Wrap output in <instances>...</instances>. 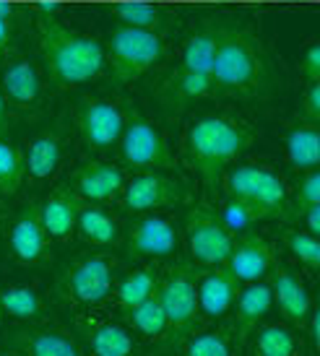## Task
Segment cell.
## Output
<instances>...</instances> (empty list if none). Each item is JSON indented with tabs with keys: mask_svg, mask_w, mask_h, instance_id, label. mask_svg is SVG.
Instances as JSON below:
<instances>
[{
	"mask_svg": "<svg viewBox=\"0 0 320 356\" xmlns=\"http://www.w3.org/2000/svg\"><path fill=\"white\" fill-rule=\"evenodd\" d=\"M227 200L248 211L253 224L289 216V185L279 172L260 161H234L221 175Z\"/></svg>",
	"mask_w": 320,
	"mask_h": 356,
	"instance_id": "277c9868",
	"label": "cell"
},
{
	"mask_svg": "<svg viewBox=\"0 0 320 356\" xmlns=\"http://www.w3.org/2000/svg\"><path fill=\"white\" fill-rule=\"evenodd\" d=\"M185 200V185L172 172H133L122 188L120 208L130 216L151 213V211H170Z\"/></svg>",
	"mask_w": 320,
	"mask_h": 356,
	"instance_id": "5bb4252c",
	"label": "cell"
},
{
	"mask_svg": "<svg viewBox=\"0 0 320 356\" xmlns=\"http://www.w3.org/2000/svg\"><path fill=\"white\" fill-rule=\"evenodd\" d=\"M8 122H10V104L6 102L3 91H0V133H8Z\"/></svg>",
	"mask_w": 320,
	"mask_h": 356,
	"instance_id": "60d3db41",
	"label": "cell"
},
{
	"mask_svg": "<svg viewBox=\"0 0 320 356\" xmlns=\"http://www.w3.org/2000/svg\"><path fill=\"white\" fill-rule=\"evenodd\" d=\"M8 250L10 257L21 266L37 268L50 257V237L45 232L40 216V203L31 200L10 218L8 227Z\"/></svg>",
	"mask_w": 320,
	"mask_h": 356,
	"instance_id": "2e32d148",
	"label": "cell"
},
{
	"mask_svg": "<svg viewBox=\"0 0 320 356\" xmlns=\"http://www.w3.org/2000/svg\"><path fill=\"white\" fill-rule=\"evenodd\" d=\"M242 284L232 276L224 266L203 268L195 278V291H198V317L200 325H216L224 323L230 315L234 299L240 294Z\"/></svg>",
	"mask_w": 320,
	"mask_h": 356,
	"instance_id": "d6986e66",
	"label": "cell"
},
{
	"mask_svg": "<svg viewBox=\"0 0 320 356\" xmlns=\"http://www.w3.org/2000/svg\"><path fill=\"white\" fill-rule=\"evenodd\" d=\"M118 154L122 167L133 172H172L177 167L164 133L133 107L125 112V128L118 140Z\"/></svg>",
	"mask_w": 320,
	"mask_h": 356,
	"instance_id": "8fae6325",
	"label": "cell"
},
{
	"mask_svg": "<svg viewBox=\"0 0 320 356\" xmlns=\"http://www.w3.org/2000/svg\"><path fill=\"white\" fill-rule=\"evenodd\" d=\"M34 10H37V16H58L63 10V6L58 0H40V3L34 6Z\"/></svg>",
	"mask_w": 320,
	"mask_h": 356,
	"instance_id": "f35d334b",
	"label": "cell"
},
{
	"mask_svg": "<svg viewBox=\"0 0 320 356\" xmlns=\"http://www.w3.org/2000/svg\"><path fill=\"white\" fill-rule=\"evenodd\" d=\"M76 234L83 245L97 250H112L122 245V229L120 218L112 213L104 203H79V216H76Z\"/></svg>",
	"mask_w": 320,
	"mask_h": 356,
	"instance_id": "cb8c5ba5",
	"label": "cell"
},
{
	"mask_svg": "<svg viewBox=\"0 0 320 356\" xmlns=\"http://www.w3.org/2000/svg\"><path fill=\"white\" fill-rule=\"evenodd\" d=\"M159 356H242V346L234 341L227 323H216L198 327L172 346H164Z\"/></svg>",
	"mask_w": 320,
	"mask_h": 356,
	"instance_id": "d4e9b609",
	"label": "cell"
},
{
	"mask_svg": "<svg viewBox=\"0 0 320 356\" xmlns=\"http://www.w3.org/2000/svg\"><path fill=\"white\" fill-rule=\"evenodd\" d=\"M284 248L291 255V260L300 268H305L307 273H318L320 268V237L305 232V229H284Z\"/></svg>",
	"mask_w": 320,
	"mask_h": 356,
	"instance_id": "836d02e7",
	"label": "cell"
},
{
	"mask_svg": "<svg viewBox=\"0 0 320 356\" xmlns=\"http://www.w3.org/2000/svg\"><path fill=\"white\" fill-rule=\"evenodd\" d=\"M24 179V151L8 138V133H0V198H13Z\"/></svg>",
	"mask_w": 320,
	"mask_h": 356,
	"instance_id": "d6a6232c",
	"label": "cell"
},
{
	"mask_svg": "<svg viewBox=\"0 0 320 356\" xmlns=\"http://www.w3.org/2000/svg\"><path fill=\"white\" fill-rule=\"evenodd\" d=\"M81 200L70 188H55L47 198L40 200V216L50 242H70L76 237V216Z\"/></svg>",
	"mask_w": 320,
	"mask_h": 356,
	"instance_id": "4316f807",
	"label": "cell"
},
{
	"mask_svg": "<svg viewBox=\"0 0 320 356\" xmlns=\"http://www.w3.org/2000/svg\"><path fill=\"white\" fill-rule=\"evenodd\" d=\"M157 284H159V263H146L118 278L107 302L115 309V315L125 317L133 307H138L143 299H149L157 291Z\"/></svg>",
	"mask_w": 320,
	"mask_h": 356,
	"instance_id": "f1b7e54d",
	"label": "cell"
},
{
	"mask_svg": "<svg viewBox=\"0 0 320 356\" xmlns=\"http://www.w3.org/2000/svg\"><path fill=\"white\" fill-rule=\"evenodd\" d=\"M3 317L13 320L16 325H42L47 323V305L42 294L29 284H8L0 286Z\"/></svg>",
	"mask_w": 320,
	"mask_h": 356,
	"instance_id": "f546056e",
	"label": "cell"
},
{
	"mask_svg": "<svg viewBox=\"0 0 320 356\" xmlns=\"http://www.w3.org/2000/svg\"><path fill=\"white\" fill-rule=\"evenodd\" d=\"M0 320H3V302H0Z\"/></svg>",
	"mask_w": 320,
	"mask_h": 356,
	"instance_id": "ee69618b",
	"label": "cell"
},
{
	"mask_svg": "<svg viewBox=\"0 0 320 356\" xmlns=\"http://www.w3.org/2000/svg\"><path fill=\"white\" fill-rule=\"evenodd\" d=\"M0 343L19 351L21 356H86L76 333L50 323L13 325L0 333Z\"/></svg>",
	"mask_w": 320,
	"mask_h": 356,
	"instance_id": "9a60e30c",
	"label": "cell"
},
{
	"mask_svg": "<svg viewBox=\"0 0 320 356\" xmlns=\"http://www.w3.org/2000/svg\"><path fill=\"white\" fill-rule=\"evenodd\" d=\"M214 55H216V26L193 31L180 52V65L161 91L167 107H185L188 102L209 97L214 89Z\"/></svg>",
	"mask_w": 320,
	"mask_h": 356,
	"instance_id": "8992f818",
	"label": "cell"
},
{
	"mask_svg": "<svg viewBox=\"0 0 320 356\" xmlns=\"http://www.w3.org/2000/svg\"><path fill=\"white\" fill-rule=\"evenodd\" d=\"M307 346L300 330L287 323H260L242 346V356H305ZM310 356V354H307Z\"/></svg>",
	"mask_w": 320,
	"mask_h": 356,
	"instance_id": "484cf974",
	"label": "cell"
},
{
	"mask_svg": "<svg viewBox=\"0 0 320 356\" xmlns=\"http://www.w3.org/2000/svg\"><path fill=\"white\" fill-rule=\"evenodd\" d=\"M289 218L300 221V229H305V232H310V234L320 237V203L318 206L300 208V211H291Z\"/></svg>",
	"mask_w": 320,
	"mask_h": 356,
	"instance_id": "8d00e7d4",
	"label": "cell"
},
{
	"mask_svg": "<svg viewBox=\"0 0 320 356\" xmlns=\"http://www.w3.org/2000/svg\"><path fill=\"white\" fill-rule=\"evenodd\" d=\"M0 356H21L19 351H13V348H8V346H3L0 343Z\"/></svg>",
	"mask_w": 320,
	"mask_h": 356,
	"instance_id": "b9f144b4",
	"label": "cell"
},
{
	"mask_svg": "<svg viewBox=\"0 0 320 356\" xmlns=\"http://www.w3.org/2000/svg\"><path fill=\"white\" fill-rule=\"evenodd\" d=\"M63 154H65V140L61 128L37 133L29 140V149L24 151V175H26L24 182H31L37 188L50 185L63 167Z\"/></svg>",
	"mask_w": 320,
	"mask_h": 356,
	"instance_id": "7402d4cb",
	"label": "cell"
},
{
	"mask_svg": "<svg viewBox=\"0 0 320 356\" xmlns=\"http://www.w3.org/2000/svg\"><path fill=\"white\" fill-rule=\"evenodd\" d=\"M269 284L273 305L279 309V315L284 317V323L302 333L307 317L315 309V302H312V294L307 284H305V278L294 268L284 266V263L276 260L269 273Z\"/></svg>",
	"mask_w": 320,
	"mask_h": 356,
	"instance_id": "e0dca14e",
	"label": "cell"
},
{
	"mask_svg": "<svg viewBox=\"0 0 320 356\" xmlns=\"http://www.w3.org/2000/svg\"><path fill=\"white\" fill-rule=\"evenodd\" d=\"M125 255L143 263H170L180 255L182 234L177 221L167 211L138 213L122 234Z\"/></svg>",
	"mask_w": 320,
	"mask_h": 356,
	"instance_id": "7c38bea8",
	"label": "cell"
},
{
	"mask_svg": "<svg viewBox=\"0 0 320 356\" xmlns=\"http://www.w3.org/2000/svg\"><path fill=\"white\" fill-rule=\"evenodd\" d=\"M0 91L10 107L34 109L42 99V79L34 63L24 55H10L0 70Z\"/></svg>",
	"mask_w": 320,
	"mask_h": 356,
	"instance_id": "603a6c76",
	"label": "cell"
},
{
	"mask_svg": "<svg viewBox=\"0 0 320 356\" xmlns=\"http://www.w3.org/2000/svg\"><path fill=\"white\" fill-rule=\"evenodd\" d=\"M180 234L188 248V260L195 268L224 266L234 245V234L221 221L219 208L206 200L188 206Z\"/></svg>",
	"mask_w": 320,
	"mask_h": 356,
	"instance_id": "ba28073f",
	"label": "cell"
},
{
	"mask_svg": "<svg viewBox=\"0 0 320 356\" xmlns=\"http://www.w3.org/2000/svg\"><path fill=\"white\" fill-rule=\"evenodd\" d=\"M122 320L136 333L141 343L154 348H164L170 343V323H167V312H164L157 291L149 299H143L138 307H133Z\"/></svg>",
	"mask_w": 320,
	"mask_h": 356,
	"instance_id": "83f0119b",
	"label": "cell"
},
{
	"mask_svg": "<svg viewBox=\"0 0 320 356\" xmlns=\"http://www.w3.org/2000/svg\"><path fill=\"white\" fill-rule=\"evenodd\" d=\"M10 24H13V19H6V16H0V58H3V55H6V50H8Z\"/></svg>",
	"mask_w": 320,
	"mask_h": 356,
	"instance_id": "ab89813d",
	"label": "cell"
},
{
	"mask_svg": "<svg viewBox=\"0 0 320 356\" xmlns=\"http://www.w3.org/2000/svg\"><path fill=\"white\" fill-rule=\"evenodd\" d=\"M128 175L120 164H112L104 159H86L81 167L73 169L70 185L73 195L86 203H112L120 198Z\"/></svg>",
	"mask_w": 320,
	"mask_h": 356,
	"instance_id": "ac0fdd59",
	"label": "cell"
},
{
	"mask_svg": "<svg viewBox=\"0 0 320 356\" xmlns=\"http://www.w3.org/2000/svg\"><path fill=\"white\" fill-rule=\"evenodd\" d=\"M269 89V65L255 34L237 24L216 26L214 89L216 97H255Z\"/></svg>",
	"mask_w": 320,
	"mask_h": 356,
	"instance_id": "3957f363",
	"label": "cell"
},
{
	"mask_svg": "<svg viewBox=\"0 0 320 356\" xmlns=\"http://www.w3.org/2000/svg\"><path fill=\"white\" fill-rule=\"evenodd\" d=\"M273 263H276V250H273V245L263 234L248 229L242 234H234V245H232V252L227 257L224 268L240 284H253V281L269 278Z\"/></svg>",
	"mask_w": 320,
	"mask_h": 356,
	"instance_id": "ffe728a7",
	"label": "cell"
},
{
	"mask_svg": "<svg viewBox=\"0 0 320 356\" xmlns=\"http://www.w3.org/2000/svg\"><path fill=\"white\" fill-rule=\"evenodd\" d=\"M271 307H273V297H271V284L269 278L263 281H253V284H242L240 294L232 305L230 315H227V327L234 336V341L245 346V341L250 338V333L260 323H266Z\"/></svg>",
	"mask_w": 320,
	"mask_h": 356,
	"instance_id": "44dd1931",
	"label": "cell"
},
{
	"mask_svg": "<svg viewBox=\"0 0 320 356\" xmlns=\"http://www.w3.org/2000/svg\"><path fill=\"white\" fill-rule=\"evenodd\" d=\"M3 216H6V198H0V224H3Z\"/></svg>",
	"mask_w": 320,
	"mask_h": 356,
	"instance_id": "7bdbcfd3",
	"label": "cell"
},
{
	"mask_svg": "<svg viewBox=\"0 0 320 356\" xmlns=\"http://www.w3.org/2000/svg\"><path fill=\"white\" fill-rule=\"evenodd\" d=\"M302 73L307 81H320V44L318 42H310L307 50H305V58H302Z\"/></svg>",
	"mask_w": 320,
	"mask_h": 356,
	"instance_id": "74e56055",
	"label": "cell"
},
{
	"mask_svg": "<svg viewBox=\"0 0 320 356\" xmlns=\"http://www.w3.org/2000/svg\"><path fill=\"white\" fill-rule=\"evenodd\" d=\"M107 63L112 68V79L118 83H133L143 73H149L164 58V37L159 31L115 26L107 37Z\"/></svg>",
	"mask_w": 320,
	"mask_h": 356,
	"instance_id": "9c48e42d",
	"label": "cell"
},
{
	"mask_svg": "<svg viewBox=\"0 0 320 356\" xmlns=\"http://www.w3.org/2000/svg\"><path fill=\"white\" fill-rule=\"evenodd\" d=\"M318 203H320V172L318 169L302 172L300 182H297V188H294V198H289V213L291 211H300V208H307V206H318Z\"/></svg>",
	"mask_w": 320,
	"mask_h": 356,
	"instance_id": "e575fe53",
	"label": "cell"
},
{
	"mask_svg": "<svg viewBox=\"0 0 320 356\" xmlns=\"http://www.w3.org/2000/svg\"><path fill=\"white\" fill-rule=\"evenodd\" d=\"M120 263L107 250L86 252L70 260L55 278V299L70 312L104 307L120 278Z\"/></svg>",
	"mask_w": 320,
	"mask_h": 356,
	"instance_id": "5b68a950",
	"label": "cell"
},
{
	"mask_svg": "<svg viewBox=\"0 0 320 356\" xmlns=\"http://www.w3.org/2000/svg\"><path fill=\"white\" fill-rule=\"evenodd\" d=\"M284 151L287 161L294 172H310L320 164V130L312 122H297L284 136Z\"/></svg>",
	"mask_w": 320,
	"mask_h": 356,
	"instance_id": "4dcf8cb0",
	"label": "cell"
},
{
	"mask_svg": "<svg viewBox=\"0 0 320 356\" xmlns=\"http://www.w3.org/2000/svg\"><path fill=\"white\" fill-rule=\"evenodd\" d=\"M255 133L245 120L234 115H203L193 120L182 136V156L200 185L216 195L221 188V175L240 161L253 146Z\"/></svg>",
	"mask_w": 320,
	"mask_h": 356,
	"instance_id": "6da1fadb",
	"label": "cell"
},
{
	"mask_svg": "<svg viewBox=\"0 0 320 356\" xmlns=\"http://www.w3.org/2000/svg\"><path fill=\"white\" fill-rule=\"evenodd\" d=\"M70 325L86 356H146L143 343L125 325V320L104 312L102 307L73 312Z\"/></svg>",
	"mask_w": 320,
	"mask_h": 356,
	"instance_id": "30bf717a",
	"label": "cell"
},
{
	"mask_svg": "<svg viewBox=\"0 0 320 356\" xmlns=\"http://www.w3.org/2000/svg\"><path fill=\"white\" fill-rule=\"evenodd\" d=\"M195 278H198V268L193 266L191 260L175 257L167 266H159L157 294H159L161 307L167 312V323H170V343L167 346L203 327L198 317Z\"/></svg>",
	"mask_w": 320,
	"mask_h": 356,
	"instance_id": "52a82bcc",
	"label": "cell"
},
{
	"mask_svg": "<svg viewBox=\"0 0 320 356\" xmlns=\"http://www.w3.org/2000/svg\"><path fill=\"white\" fill-rule=\"evenodd\" d=\"M42 63L61 89H76L99 76L107 65L104 44L97 37L65 26L58 16H37Z\"/></svg>",
	"mask_w": 320,
	"mask_h": 356,
	"instance_id": "7a4b0ae2",
	"label": "cell"
},
{
	"mask_svg": "<svg viewBox=\"0 0 320 356\" xmlns=\"http://www.w3.org/2000/svg\"><path fill=\"white\" fill-rule=\"evenodd\" d=\"M125 112L118 99L110 97H86L76 107V130L81 143L91 154H110L118 149V140L125 128Z\"/></svg>",
	"mask_w": 320,
	"mask_h": 356,
	"instance_id": "4fadbf2b",
	"label": "cell"
},
{
	"mask_svg": "<svg viewBox=\"0 0 320 356\" xmlns=\"http://www.w3.org/2000/svg\"><path fill=\"white\" fill-rule=\"evenodd\" d=\"M302 115L305 122H320V81H307V89L302 94Z\"/></svg>",
	"mask_w": 320,
	"mask_h": 356,
	"instance_id": "d590c367",
	"label": "cell"
},
{
	"mask_svg": "<svg viewBox=\"0 0 320 356\" xmlns=\"http://www.w3.org/2000/svg\"><path fill=\"white\" fill-rule=\"evenodd\" d=\"M110 13L120 26L149 29V31H159V34H164L167 24H170V16H167L159 6H151V3H133V0H125V3L112 6Z\"/></svg>",
	"mask_w": 320,
	"mask_h": 356,
	"instance_id": "1f68e13d",
	"label": "cell"
}]
</instances>
